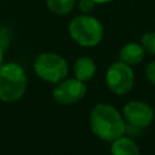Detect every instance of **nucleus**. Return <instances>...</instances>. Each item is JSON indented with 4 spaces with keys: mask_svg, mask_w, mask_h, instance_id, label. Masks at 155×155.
<instances>
[{
    "mask_svg": "<svg viewBox=\"0 0 155 155\" xmlns=\"http://www.w3.org/2000/svg\"><path fill=\"white\" fill-rule=\"evenodd\" d=\"M124 119L134 128H145L154 120L153 108L140 101H131L122 108Z\"/></svg>",
    "mask_w": 155,
    "mask_h": 155,
    "instance_id": "obj_7",
    "label": "nucleus"
},
{
    "mask_svg": "<svg viewBox=\"0 0 155 155\" xmlns=\"http://www.w3.org/2000/svg\"><path fill=\"white\" fill-rule=\"evenodd\" d=\"M85 82L74 79H63L57 82V85L52 90L53 99L62 105H69L80 102L86 94Z\"/></svg>",
    "mask_w": 155,
    "mask_h": 155,
    "instance_id": "obj_6",
    "label": "nucleus"
},
{
    "mask_svg": "<svg viewBox=\"0 0 155 155\" xmlns=\"http://www.w3.org/2000/svg\"><path fill=\"white\" fill-rule=\"evenodd\" d=\"M50 11L56 15L69 13L75 5V0H45Z\"/></svg>",
    "mask_w": 155,
    "mask_h": 155,
    "instance_id": "obj_11",
    "label": "nucleus"
},
{
    "mask_svg": "<svg viewBox=\"0 0 155 155\" xmlns=\"http://www.w3.org/2000/svg\"><path fill=\"white\" fill-rule=\"evenodd\" d=\"M79 8L84 12V13H88L93 10L96 2L93 0H79Z\"/></svg>",
    "mask_w": 155,
    "mask_h": 155,
    "instance_id": "obj_14",
    "label": "nucleus"
},
{
    "mask_svg": "<svg viewBox=\"0 0 155 155\" xmlns=\"http://www.w3.org/2000/svg\"><path fill=\"white\" fill-rule=\"evenodd\" d=\"M108 88L115 94H126L133 87L134 74L131 65L119 61L109 65L105 74Z\"/></svg>",
    "mask_w": 155,
    "mask_h": 155,
    "instance_id": "obj_5",
    "label": "nucleus"
},
{
    "mask_svg": "<svg viewBox=\"0 0 155 155\" xmlns=\"http://www.w3.org/2000/svg\"><path fill=\"white\" fill-rule=\"evenodd\" d=\"M140 42H142L140 45L143 46V48H144L145 52L151 53V54H155V31L145 33L142 36Z\"/></svg>",
    "mask_w": 155,
    "mask_h": 155,
    "instance_id": "obj_12",
    "label": "nucleus"
},
{
    "mask_svg": "<svg viewBox=\"0 0 155 155\" xmlns=\"http://www.w3.org/2000/svg\"><path fill=\"white\" fill-rule=\"evenodd\" d=\"M34 71L41 80L57 84L67 78L68 64L62 56L53 52H44L35 58Z\"/></svg>",
    "mask_w": 155,
    "mask_h": 155,
    "instance_id": "obj_4",
    "label": "nucleus"
},
{
    "mask_svg": "<svg viewBox=\"0 0 155 155\" xmlns=\"http://www.w3.org/2000/svg\"><path fill=\"white\" fill-rule=\"evenodd\" d=\"M144 54H145V51L142 45L137 42H130V44H126L120 50L119 57L121 62L128 65H136L143 61Z\"/></svg>",
    "mask_w": 155,
    "mask_h": 155,
    "instance_id": "obj_8",
    "label": "nucleus"
},
{
    "mask_svg": "<svg viewBox=\"0 0 155 155\" xmlns=\"http://www.w3.org/2000/svg\"><path fill=\"white\" fill-rule=\"evenodd\" d=\"M145 78L149 82L155 85V61H151L145 67Z\"/></svg>",
    "mask_w": 155,
    "mask_h": 155,
    "instance_id": "obj_13",
    "label": "nucleus"
},
{
    "mask_svg": "<svg viewBox=\"0 0 155 155\" xmlns=\"http://www.w3.org/2000/svg\"><path fill=\"white\" fill-rule=\"evenodd\" d=\"M2 61H4V48H2V46L0 44V65L2 64Z\"/></svg>",
    "mask_w": 155,
    "mask_h": 155,
    "instance_id": "obj_15",
    "label": "nucleus"
},
{
    "mask_svg": "<svg viewBox=\"0 0 155 155\" xmlns=\"http://www.w3.org/2000/svg\"><path fill=\"white\" fill-rule=\"evenodd\" d=\"M90 126L92 132L102 140L113 142L126 132L124 116L111 104L98 103L90 114Z\"/></svg>",
    "mask_w": 155,
    "mask_h": 155,
    "instance_id": "obj_1",
    "label": "nucleus"
},
{
    "mask_svg": "<svg viewBox=\"0 0 155 155\" xmlns=\"http://www.w3.org/2000/svg\"><path fill=\"white\" fill-rule=\"evenodd\" d=\"M69 34L71 39L79 45L93 47L102 41L103 25L97 18L81 15L71 19L69 24Z\"/></svg>",
    "mask_w": 155,
    "mask_h": 155,
    "instance_id": "obj_3",
    "label": "nucleus"
},
{
    "mask_svg": "<svg viewBox=\"0 0 155 155\" xmlns=\"http://www.w3.org/2000/svg\"><path fill=\"white\" fill-rule=\"evenodd\" d=\"M27 90V74L17 63L0 65V101L11 103L21 99Z\"/></svg>",
    "mask_w": 155,
    "mask_h": 155,
    "instance_id": "obj_2",
    "label": "nucleus"
},
{
    "mask_svg": "<svg viewBox=\"0 0 155 155\" xmlns=\"http://www.w3.org/2000/svg\"><path fill=\"white\" fill-rule=\"evenodd\" d=\"M96 73V64L90 57H80L74 63V75L78 80L86 82L93 78Z\"/></svg>",
    "mask_w": 155,
    "mask_h": 155,
    "instance_id": "obj_10",
    "label": "nucleus"
},
{
    "mask_svg": "<svg viewBox=\"0 0 155 155\" xmlns=\"http://www.w3.org/2000/svg\"><path fill=\"white\" fill-rule=\"evenodd\" d=\"M110 154L111 155H140V151L133 139L122 134L119 138L113 140Z\"/></svg>",
    "mask_w": 155,
    "mask_h": 155,
    "instance_id": "obj_9",
    "label": "nucleus"
},
{
    "mask_svg": "<svg viewBox=\"0 0 155 155\" xmlns=\"http://www.w3.org/2000/svg\"><path fill=\"white\" fill-rule=\"evenodd\" d=\"M96 4H105V2H110L113 0H93Z\"/></svg>",
    "mask_w": 155,
    "mask_h": 155,
    "instance_id": "obj_16",
    "label": "nucleus"
}]
</instances>
